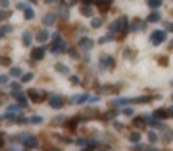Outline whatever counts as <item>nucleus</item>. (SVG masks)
I'll return each instance as SVG.
<instances>
[{
  "mask_svg": "<svg viewBox=\"0 0 173 151\" xmlns=\"http://www.w3.org/2000/svg\"><path fill=\"white\" fill-rule=\"evenodd\" d=\"M11 95H12V98H16V100L19 102V106H23V107H25V106L28 104V100H26V95H25V93H21V91H14V93H11Z\"/></svg>",
  "mask_w": 173,
  "mask_h": 151,
  "instance_id": "obj_5",
  "label": "nucleus"
},
{
  "mask_svg": "<svg viewBox=\"0 0 173 151\" xmlns=\"http://www.w3.org/2000/svg\"><path fill=\"white\" fill-rule=\"evenodd\" d=\"M171 85H173V81H171Z\"/></svg>",
  "mask_w": 173,
  "mask_h": 151,
  "instance_id": "obj_51",
  "label": "nucleus"
},
{
  "mask_svg": "<svg viewBox=\"0 0 173 151\" xmlns=\"http://www.w3.org/2000/svg\"><path fill=\"white\" fill-rule=\"evenodd\" d=\"M151 40H152V44H154V46H159L161 42H164V40H166V30H156V32H152Z\"/></svg>",
  "mask_w": 173,
  "mask_h": 151,
  "instance_id": "obj_2",
  "label": "nucleus"
},
{
  "mask_svg": "<svg viewBox=\"0 0 173 151\" xmlns=\"http://www.w3.org/2000/svg\"><path fill=\"white\" fill-rule=\"evenodd\" d=\"M11 88H12V90H14V91H18V90H19V88H21V86H19V85H18V83H11Z\"/></svg>",
  "mask_w": 173,
  "mask_h": 151,
  "instance_id": "obj_35",
  "label": "nucleus"
},
{
  "mask_svg": "<svg viewBox=\"0 0 173 151\" xmlns=\"http://www.w3.org/2000/svg\"><path fill=\"white\" fill-rule=\"evenodd\" d=\"M44 53L46 51L42 48H35L31 51V58H33V60H42V58H44Z\"/></svg>",
  "mask_w": 173,
  "mask_h": 151,
  "instance_id": "obj_9",
  "label": "nucleus"
},
{
  "mask_svg": "<svg viewBox=\"0 0 173 151\" xmlns=\"http://www.w3.org/2000/svg\"><path fill=\"white\" fill-rule=\"evenodd\" d=\"M30 2H37V0H30Z\"/></svg>",
  "mask_w": 173,
  "mask_h": 151,
  "instance_id": "obj_49",
  "label": "nucleus"
},
{
  "mask_svg": "<svg viewBox=\"0 0 173 151\" xmlns=\"http://www.w3.org/2000/svg\"><path fill=\"white\" fill-rule=\"evenodd\" d=\"M171 49H173V42H171Z\"/></svg>",
  "mask_w": 173,
  "mask_h": 151,
  "instance_id": "obj_50",
  "label": "nucleus"
},
{
  "mask_svg": "<svg viewBox=\"0 0 173 151\" xmlns=\"http://www.w3.org/2000/svg\"><path fill=\"white\" fill-rule=\"evenodd\" d=\"M123 112H124L126 116H131V114H133V109H131V107H124V109H123Z\"/></svg>",
  "mask_w": 173,
  "mask_h": 151,
  "instance_id": "obj_32",
  "label": "nucleus"
},
{
  "mask_svg": "<svg viewBox=\"0 0 173 151\" xmlns=\"http://www.w3.org/2000/svg\"><path fill=\"white\" fill-rule=\"evenodd\" d=\"M171 98H173V95H171Z\"/></svg>",
  "mask_w": 173,
  "mask_h": 151,
  "instance_id": "obj_52",
  "label": "nucleus"
},
{
  "mask_svg": "<svg viewBox=\"0 0 173 151\" xmlns=\"http://www.w3.org/2000/svg\"><path fill=\"white\" fill-rule=\"evenodd\" d=\"M61 16H63V18H67V16H68V11H67V9H61Z\"/></svg>",
  "mask_w": 173,
  "mask_h": 151,
  "instance_id": "obj_42",
  "label": "nucleus"
},
{
  "mask_svg": "<svg viewBox=\"0 0 173 151\" xmlns=\"http://www.w3.org/2000/svg\"><path fill=\"white\" fill-rule=\"evenodd\" d=\"M58 40H60V34L54 32V34H53V42H58Z\"/></svg>",
  "mask_w": 173,
  "mask_h": 151,
  "instance_id": "obj_36",
  "label": "nucleus"
},
{
  "mask_svg": "<svg viewBox=\"0 0 173 151\" xmlns=\"http://www.w3.org/2000/svg\"><path fill=\"white\" fill-rule=\"evenodd\" d=\"M21 107L23 106H9L7 107V114H18V112H21Z\"/></svg>",
  "mask_w": 173,
  "mask_h": 151,
  "instance_id": "obj_13",
  "label": "nucleus"
},
{
  "mask_svg": "<svg viewBox=\"0 0 173 151\" xmlns=\"http://www.w3.org/2000/svg\"><path fill=\"white\" fill-rule=\"evenodd\" d=\"M2 144H4V135L0 133V146H2Z\"/></svg>",
  "mask_w": 173,
  "mask_h": 151,
  "instance_id": "obj_45",
  "label": "nucleus"
},
{
  "mask_svg": "<svg viewBox=\"0 0 173 151\" xmlns=\"http://www.w3.org/2000/svg\"><path fill=\"white\" fill-rule=\"evenodd\" d=\"M47 39H49V32L47 30H40L39 34H37V40H39V42H46Z\"/></svg>",
  "mask_w": 173,
  "mask_h": 151,
  "instance_id": "obj_11",
  "label": "nucleus"
},
{
  "mask_svg": "<svg viewBox=\"0 0 173 151\" xmlns=\"http://www.w3.org/2000/svg\"><path fill=\"white\" fill-rule=\"evenodd\" d=\"M107 40H114V35H112V34H107L105 37H102V39H100V44H105Z\"/></svg>",
  "mask_w": 173,
  "mask_h": 151,
  "instance_id": "obj_27",
  "label": "nucleus"
},
{
  "mask_svg": "<svg viewBox=\"0 0 173 151\" xmlns=\"http://www.w3.org/2000/svg\"><path fill=\"white\" fill-rule=\"evenodd\" d=\"M114 127H115L117 130H123V125H121L119 121H114Z\"/></svg>",
  "mask_w": 173,
  "mask_h": 151,
  "instance_id": "obj_38",
  "label": "nucleus"
},
{
  "mask_svg": "<svg viewBox=\"0 0 173 151\" xmlns=\"http://www.w3.org/2000/svg\"><path fill=\"white\" fill-rule=\"evenodd\" d=\"M11 76H12V77H19V76H21V69H19V67L11 69Z\"/></svg>",
  "mask_w": 173,
  "mask_h": 151,
  "instance_id": "obj_24",
  "label": "nucleus"
},
{
  "mask_svg": "<svg viewBox=\"0 0 173 151\" xmlns=\"http://www.w3.org/2000/svg\"><path fill=\"white\" fill-rule=\"evenodd\" d=\"M117 23H119V28H121L123 32H128V30H129V27H128V18H126V16L119 18V19H117Z\"/></svg>",
  "mask_w": 173,
  "mask_h": 151,
  "instance_id": "obj_10",
  "label": "nucleus"
},
{
  "mask_svg": "<svg viewBox=\"0 0 173 151\" xmlns=\"http://www.w3.org/2000/svg\"><path fill=\"white\" fill-rule=\"evenodd\" d=\"M31 79H33V74H31V72L21 76V83H28V81H31Z\"/></svg>",
  "mask_w": 173,
  "mask_h": 151,
  "instance_id": "obj_23",
  "label": "nucleus"
},
{
  "mask_svg": "<svg viewBox=\"0 0 173 151\" xmlns=\"http://www.w3.org/2000/svg\"><path fill=\"white\" fill-rule=\"evenodd\" d=\"M129 141H131V142H140V133H138V132L129 133Z\"/></svg>",
  "mask_w": 173,
  "mask_h": 151,
  "instance_id": "obj_22",
  "label": "nucleus"
},
{
  "mask_svg": "<svg viewBox=\"0 0 173 151\" xmlns=\"http://www.w3.org/2000/svg\"><path fill=\"white\" fill-rule=\"evenodd\" d=\"M0 5H2V7H7V5H9V0H0Z\"/></svg>",
  "mask_w": 173,
  "mask_h": 151,
  "instance_id": "obj_39",
  "label": "nucleus"
},
{
  "mask_svg": "<svg viewBox=\"0 0 173 151\" xmlns=\"http://www.w3.org/2000/svg\"><path fill=\"white\" fill-rule=\"evenodd\" d=\"M91 27H93V28H100V27H102V19H100V18H93V19H91Z\"/></svg>",
  "mask_w": 173,
  "mask_h": 151,
  "instance_id": "obj_21",
  "label": "nucleus"
},
{
  "mask_svg": "<svg viewBox=\"0 0 173 151\" xmlns=\"http://www.w3.org/2000/svg\"><path fill=\"white\" fill-rule=\"evenodd\" d=\"M96 4H98V7H100L102 11H107V5H108L107 0H96Z\"/></svg>",
  "mask_w": 173,
  "mask_h": 151,
  "instance_id": "obj_25",
  "label": "nucleus"
},
{
  "mask_svg": "<svg viewBox=\"0 0 173 151\" xmlns=\"http://www.w3.org/2000/svg\"><path fill=\"white\" fill-rule=\"evenodd\" d=\"M11 141H19L23 146H26V148H35L37 144H39L37 137H35V135H30V133H25V135H16V137H12Z\"/></svg>",
  "mask_w": 173,
  "mask_h": 151,
  "instance_id": "obj_1",
  "label": "nucleus"
},
{
  "mask_svg": "<svg viewBox=\"0 0 173 151\" xmlns=\"http://www.w3.org/2000/svg\"><path fill=\"white\" fill-rule=\"evenodd\" d=\"M147 2H149V5H151L152 9H157V7L163 4V0H147Z\"/></svg>",
  "mask_w": 173,
  "mask_h": 151,
  "instance_id": "obj_19",
  "label": "nucleus"
},
{
  "mask_svg": "<svg viewBox=\"0 0 173 151\" xmlns=\"http://www.w3.org/2000/svg\"><path fill=\"white\" fill-rule=\"evenodd\" d=\"M23 9H25V18H26V19H33L35 14H33V9H31L30 5H23Z\"/></svg>",
  "mask_w": 173,
  "mask_h": 151,
  "instance_id": "obj_12",
  "label": "nucleus"
},
{
  "mask_svg": "<svg viewBox=\"0 0 173 151\" xmlns=\"http://www.w3.org/2000/svg\"><path fill=\"white\" fill-rule=\"evenodd\" d=\"M91 2H93V0H84V4H86V5H89Z\"/></svg>",
  "mask_w": 173,
  "mask_h": 151,
  "instance_id": "obj_46",
  "label": "nucleus"
},
{
  "mask_svg": "<svg viewBox=\"0 0 173 151\" xmlns=\"http://www.w3.org/2000/svg\"><path fill=\"white\" fill-rule=\"evenodd\" d=\"M46 2H47V4H53V2H56V0H46Z\"/></svg>",
  "mask_w": 173,
  "mask_h": 151,
  "instance_id": "obj_47",
  "label": "nucleus"
},
{
  "mask_svg": "<svg viewBox=\"0 0 173 151\" xmlns=\"http://www.w3.org/2000/svg\"><path fill=\"white\" fill-rule=\"evenodd\" d=\"M54 21H56V14L49 13V14H46V16H44V25H46V27H51V25H54Z\"/></svg>",
  "mask_w": 173,
  "mask_h": 151,
  "instance_id": "obj_8",
  "label": "nucleus"
},
{
  "mask_svg": "<svg viewBox=\"0 0 173 151\" xmlns=\"http://www.w3.org/2000/svg\"><path fill=\"white\" fill-rule=\"evenodd\" d=\"M93 44H94V40L93 39H88V37H84V39L79 40V46L82 49H91V48H93Z\"/></svg>",
  "mask_w": 173,
  "mask_h": 151,
  "instance_id": "obj_7",
  "label": "nucleus"
},
{
  "mask_svg": "<svg viewBox=\"0 0 173 151\" xmlns=\"http://www.w3.org/2000/svg\"><path fill=\"white\" fill-rule=\"evenodd\" d=\"M56 70L61 72V74H70V69H68L65 63H58V65H56Z\"/></svg>",
  "mask_w": 173,
  "mask_h": 151,
  "instance_id": "obj_14",
  "label": "nucleus"
},
{
  "mask_svg": "<svg viewBox=\"0 0 173 151\" xmlns=\"http://www.w3.org/2000/svg\"><path fill=\"white\" fill-rule=\"evenodd\" d=\"M149 141L156 142V141H157V133H156V132H149Z\"/></svg>",
  "mask_w": 173,
  "mask_h": 151,
  "instance_id": "obj_29",
  "label": "nucleus"
},
{
  "mask_svg": "<svg viewBox=\"0 0 173 151\" xmlns=\"http://www.w3.org/2000/svg\"><path fill=\"white\" fill-rule=\"evenodd\" d=\"M75 2H77V0H70V4H75Z\"/></svg>",
  "mask_w": 173,
  "mask_h": 151,
  "instance_id": "obj_48",
  "label": "nucleus"
},
{
  "mask_svg": "<svg viewBox=\"0 0 173 151\" xmlns=\"http://www.w3.org/2000/svg\"><path fill=\"white\" fill-rule=\"evenodd\" d=\"M77 144H79V146H84V144H86V142H88V141H86V139H77Z\"/></svg>",
  "mask_w": 173,
  "mask_h": 151,
  "instance_id": "obj_37",
  "label": "nucleus"
},
{
  "mask_svg": "<svg viewBox=\"0 0 173 151\" xmlns=\"http://www.w3.org/2000/svg\"><path fill=\"white\" fill-rule=\"evenodd\" d=\"M49 106L53 107V109H60V107L63 106V100L58 97L56 93H51V97H49Z\"/></svg>",
  "mask_w": 173,
  "mask_h": 151,
  "instance_id": "obj_3",
  "label": "nucleus"
},
{
  "mask_svg": "<svg viewBox=\"0 0 173 151\" xmlns=\"http://www.w3.org/2000/svg\"><path fill=\"white\" fill-rule=\"evenodd\" d=\"M166 30H168V32H173V23H166Z\"/></svg>",
  "mask_w": 173,
  "mask_h": 151,
  "instance_id": "obj_40",
  "label": "nucleus"
},
{
  "mask_svg": "<svg viewBox=\"0 0 173 151\" xmlns=\"http://www.w3.org/2000/svg\"><path fill=\"white\" fill-rule=\"evenodd\" d=\"M159 19H161L159 13H152V14H149V18H147V21H149V23H156V21H159Z\"/></svg>",
  "mask_w": 173,
  "mask_h": 151,
  "instance_id": "obj_17",
  "label": "nucleus"
},
{
  "mask_svg": "<svg viewBox=\"0 0 173 151\" xmlns=\"http://www.w3.org/2000/svg\"><path fill=\"white\" fill-rule=\"evenodd\" d=\"M21 39H23V44H25V46H30L31 44V34H30V32H25Z\"/></svg>",
  "mask_w": 173,
  "mask_h": 151,
  "instance_id": "obj_16",
  "label": "nucleus"
},
{
  "mask_svg": "<svg viewBox=\"0 0 173 151\" xmlns=\"http://www.w3.org/2000/svg\"><path fill=\"white\" fill-rule=\"evenodd\" d=\"M149 125H151V127H159L161 121L157 120V118H151V120H149Z\"/></svg>",
  "mask_w": 173,
  "mask_h": 151,
  "instance_id": "obj_28",
  "label": "nucleus"
},
{
  "mask_svg": "<svg viewBox=\"0 0 173 151\" xmlns=\"http://www.w3.org/2000/svg\"><path fill=\"white\" fill-rule=\"evenodd\" d=\"M7 79H9V76L2 74V76H0V85H5V83H7Z\"/></svg>",
  "mask_w": 173,
  "mask_h": 151,
  "instance_id": "obj_33",
  "label": "nucleus"
},
{
  "mask_svg": "<svg viewBox=\"0 0 173 151\" xmlns=\"http://www.w3.org/2000/svg\"><path fill=\"white\" fill-rule=\"evenodd\" d=\"M108 28H110V32H115V30H117V28H119V23H117V21L110 23V27H108Z\"/></svg>",
  "mask_w": 173,
  "mask_h": 151,
  "instance_id": "obj_31",
  "label": "nucleus"
},
{
  "mask_svg": "<svg viewBox=\"0 0 173 151\" xmlns=\"http://www.w3.org/2000/svg\"><path fill=\"white\" fill-rule=\"evenodd\" d=\"M164 142H171L173 141V132L171 130H168V128H164Z\"/></svg>",
  "mask_w": 173,
  "mask_h": 151,
  "instance_id": "obj_18",
  "label": "nucleus"
},
{
  "mask_svg": "<svg viewBox=\"0 0 173 151\" xmlns=\"http://www.w3.org/2000/svg\"><path fill=\"white\" fill-rule=\"evenodd\" d=\"M61 121H65V118H63V116H56V118L53 120V123H54V125H60Z\"/></svg>",
  "mask_w": 173,
  "mask_h": 151,
  "instance_id": "obj_30",
  "label": "nucleus"
},
{
  "mask_svg": "<svg viewBox=\"0 0 173 151\" xmlns=\"http://www.w3.org/2000/svg\"><path fill=\"white\" fill-rule=\"evenodd\" d=\"M63 49H67V44H65V42H63L61 39L58 40V42H53V46H51V51H53V53H61Z\"/></svg>",
  "mask_w": 173,
  "mask_h": 151,
  "instance_id": "obj_4",
  "label": "nucleus"
},
{
  "mask_svg": "<svg viewBox=\"0 0 173 151\" xmlns=\"http://www.w3.org/2000/svg\"><path fill=\"white\" fill-rule=\"evenodd\" d=\"M89 100H91V102H98V100H100V97H89Z\"/></svg>",
  "mask_w": 173,
  "mask_h": 151,
  "instance_id": "obj_43",
  "label": "nucleus"
},
{
  "mask_svg": "<svg viewBox=\"0 0 173 151\" xmlns=\"http://www.w3.org/2000/svg\"><path fill=\"white\" fill-rule=\"evenodd\" d=\"M168 116H173V106H171V107H170V109H168Z\"/></svg>",
  "mask_w": 173,
  "mask_h": 151,
  "instance_id": "obj_44",
  "label": "nucleus"
},
{
  "mask_svg": "<svg viewBox=\"0 0 173 151\" xmlns=\"http://www.w3.org/2000/svg\"><path fill=\"white\" fill-rule=\"evenodd\" d=\"M7 16H9V13H0V19H5Z\"/></svg>",
  "mask_w": 173,
  "mask_h": 151,
  "instance_id": "obj_41",
  "label": "nucleus"
},
{
  "mask_svg": "<svg viewBox=\"0 0 173 151\" xmlns=\"http://www.w3.org/2000/svg\"><path fill=\"white\" fill-rule=\"evenodd\" d=\"M28 95H30V98L33 102H40V100L44 98V91H39V90H30Z\"/></svg>",
  "mask_w": 173,
  "mask_h": 151,
  "instance_id": "obj_6",
  "label": "nucleus"
},
{
  "mask_svg": "<svg viewBox=\"0 0 173 151\" xmlns=\"http://www.w3.org/2000/svg\"><path fill=\"white\" fill-rule=\"evenodd\" d=\"M28 121H30V123H33V125H40L44 120H42V116H31Z\"/></svg>",
  "mask_w": 173,
  "mask_h": 151,
  "instance_id": "obj_20",
  "label": "nucleus"
},
{
  "mask_svg": "<svg viewBox=\"0 0 173 151\" xmlns=\"http://www.w3.org/2000/svg\"><path fill=\"white\" fill-rule=\"evenodd\" d=\"M82 14H84V16H93V9H91L89 5H84V7H82Z\"/></svg>",
  "mask_w": 173,
  "mask_h": 151,
  "instance_id": "obj_26",
  "label": "nucleus"
},
{
  "mask_svg": "<svg viewBox=\"0 0 173 151\" xmlns=\"http://www.w3.org/2000/svg\"><path fill=\"white\" fill-rule=\"evenodd\" d=\"M88 98H89V95L82 93V95H77V97H74V98H72V102H79V104H82V102H86Z\"/></svg>",
  "mask_w": 173,
  "mask_h": 151,
  "instance_id": "obj_15",
  "label": "nucleus"
},
{
  "mask_svg": "<svg viewBox=\"0 0 173 151\" xmlns=\"http://www.w3.org/2000/svg\"><path fill=\"white\" fill-rule=\"evenodd\" d=\"M70 81H72V83H74V85H79V83H80L77 76H72V77H70Z\"/></svg>",
  "mask_w": 173,
  "mask_h": 151,
  "instance_id": "obj_34",
  "label": "nucleus"
}]
</instances>
